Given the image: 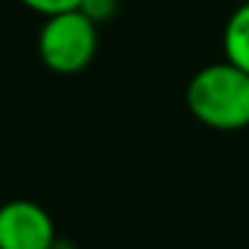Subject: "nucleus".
<instances>
[{"label":"nucleus","mask_w":249,"mask_h":249,"mask_svg":"<svg viewBox=\"0 0 249 249\" xmlns=\"http://www.w3.org/2000/svg\"><path fill=\"white\" fill-rule=\"evenodd\" d=\"M121 0H81V11L91 19L94 24H105L118 14Z\"/></svg>","instance_id":"obj_5"},{"label":"nucleus","mask_w":249,"mask_h":249,"mask_svg":"<svg viewBox=\"0 0 249 249\" xmlns=\"http://www.w3.org/2000/svg\"><path fill=\"white\" fill-rule=\"evenodd\" d=\"M22 6H27L30 11L40 14V17H54V14L75 11L81 8V0H19Z\"/></svg>","instance_id":"obj_6"},{"label":"nucleus","mask_w":249,"mask_h":249,"mask_svg":"<svg viewBox=\"0 0 249 249\" xmlns=\"http://www.w3.org/2000/svg\"><path fill=\"white\" fill-rule=\"evenodd\" d=\"M222 51L231 65L249 72V0L228 17L222 30Z\"/></svg>","instance_id":"obj_4"},{"label":"nucleus","mask_w":249,"mask_h":249,"mask_svg":"<svg viewBox=\"0 0 249 249\" xmlns=\"http://www.w3.org/2000/svg\"><path fill=\"white\" fill-rule=\"evenodd\" d=\"M188 110L198 124L214 131H238L249 126V72L231 62L206 65L190 78L185 91Z\"/></svg>","instance_id":"obj_1"},{"label":"nucleus","mask_w":249,"mask_h":249,"mask_svg":"<svg viewBox=\"0 0 249 249\" xmlns=\"http://www.w3.org/2000/svg\"><path fill=\"white\" fill-rule=\"evenodd\" d=\"M56 238L54 220L40 204L14 198L0 206V249H51Z\"/></svg>","instance_id":"obj_3"},{"label":"nucleus","mask_w":249,"mask_h":249,"mask_svg":"<svg viewBox=\"0 0 249 249\" xmlns=\"http://www.w3.org/2000/svg\"><path fill=\"white\" fill-rule=\"evenodd\" d=\"M99 24H94L81 8L46 17L38 33L40 62L51 72L75 75L94 62L99 49Z\"/></svg>","instance_id":"obj_2"}]
</instances>
